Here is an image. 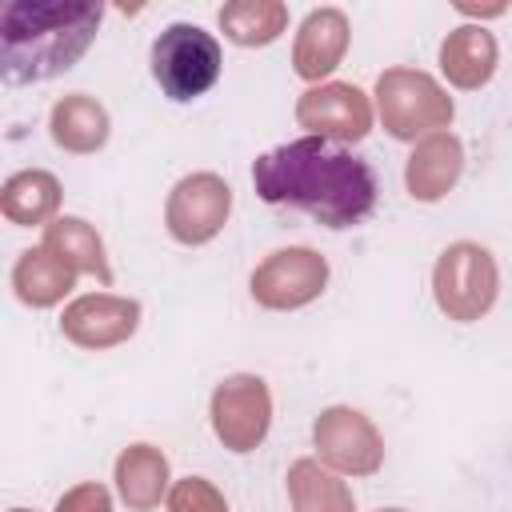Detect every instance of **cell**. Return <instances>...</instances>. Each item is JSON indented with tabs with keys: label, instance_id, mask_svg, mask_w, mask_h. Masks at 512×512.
I'll list each match as a JSON object with an SVG mask.
<instances>
[{
	"label": "cell",
	"instance_id": "1",
	"mask_svg": "<svg viewBox=\"0 0 512 512\" xmlns=\"http://www.w3.org/2000/svg\"><path fill=\"white\" fill-rule=\"evenodd\" d=\"M252 184L264 204L296 208L320 228H356L376 212V168L344 144L300 136L256 156Z\"/></svg>",
	"mask_w": 512,
	"mask_h": 512
},
{
	"label": "cell",
	"instance_id": "2",
	"mask_svg": "<svg viewBox=\"0 0 512 512\" xmlns=\"http://www.w3.org/2000/svg\"><path fill=\"white\" fill-rule=\"evenodd\" d=\"M104 20L100 0H8L0 8V76L40 84L76 68Z\"/></svg>",
	"mask_w": 512,
	"mask_h": 512
},
{
	"label": "cell",
	"instance_id": "3",
	"mask_svg": "<svg viewBox=\"0 0 512 512\" xmlns=\"http://www.w3.org/2000/svg\"><path fill=\"white\" fill-rule=\"evenodd\" d=\"M376 116L392 140H424L432 132H448L456 108L444 84L420 68H384L376 76Z\"/></svg>",
	"mask_w": 512,
	"mask_h": 512
},
{
	"label": "cell",
	"instance_id": "4",
	"mask_svg": "<svg viewBox=\"0 0 512 512\" xmlns=\"http://www.w3.org/2000/svg\"><path fill=\"white\" fill-rule=\"evenodd\" d=\"M432 296L448 320L472 324V320L488 316L500 296V268H496L492 252L476 240L448 244L432 268Z\"/></svg>",
	"mask_w": 512,
	"mask_h": 512
},
{
	"label": "cell",
	"instance_id": "5",
	"mask_svg": "<svg viewBox=\"0 0 512 512\" xmlns=\"http://www.w3.org/2000/svg\"><path fill=\"white\" fill-rule=\"evenodd\" d=\"M152 80L176 104L204 96L220 80V44L200 24H168L152 40Z\"/></svg>",
	"mask_w": 512,
	"mask_h": 512
},
{
	"label": "cell",
	"instance_id": "6",
	"mask_svg": "<svg viewBox=\"0 0 512 512\" xmlns=\"http://www.w3.org/2000/svg\"><path fill=\"white\" fill-rule=\"evenodd\" d=\"M212 432L228 452H256L272 428V392L260 376L236 372L212 388Z\"/></svg>",
	"mask_w": 512,
	"mask_h": 512
},
{
	"label": "cell",
	"instance_id": "7",
	"mask_svg": "<svg viewBox=\"0 0 512 512\" xmlns=\"http://www.w3.org/2000/svg\"><path fill=\"white\" fill-rule=\"evenodd\" d=\"M312 444L320 464H328L340 476H372L384 464V440L376 424L348 404H332L312 424Z\"/></svg>",
	"mask_w": 512,
	"mask_h": 512
},
{
	"label": "cell",
	"instance_id": "8",
	"mask_svg": "<svg viewBox=\"0 0 512 512\" xmlns=\"http://www.w3.org/2000/svg\"><path fill=\"white\" fill-rule=\"evenodd\" d=\"M248 288H252V300L260 308H272V312L304 308L328 288V260L304 244L280 248L256 264Z\"/></svg>",
	"mask_w": 512,
	"mask_h": 512
},
{
	"label": "cell",
	"instance_id": "9",
	"mask_svg": "<svg viewBox=\"0 0 512 512\" xmlns=\"http://www.w3.org/2000/svg\"><path fill=\"white\" fill-rule=\"evenodd\" d=\"M228 212H232L228 180L216 172H192L172 184L168 204H164V224L176 244L196 248V244H208L212 236H220V228L228 224Z\"/></svg>",
	"mask_w": 512,
	"mask_h": 512
},
{
	"label": "cell",
	"instance_id": "10",
	"mask_svg": "<svg viewBox=\"0 0 512 512\" xmlns=\"http://www.w3.org/2000/svg\"><path fill=\"white\" fill-rule=\"evenodd\" d=\"M296 124L308 128V136H320L332 144H356L372 132V100L356 84L324 80L300 92Z\"/></svg>",
	"mask_w": 512,
	"mask_h": 512
},
{
	"label": "cell",
	"instance_id": "11",
	"mask_svg": "<svg viewBox=\"0 0 512 512\" xmlns=\"http://www.w3.org/2000/svg\"><path fill=\"white\" fill-rule=\"evenodd\" d=\"M140 328V300L132 296H112V292H88L76 296L64 316H60V332L64 340H72L84 352H104L116 348L124 340H132Z\"/></svg>",
	"mask_w": 512,
	"mask_h": 512
},
{
	"label": "cell",
	"instance_id": "12",
	"mask_svg": "<svg viewBox=\"0 0 512 512\" xmlns=\"http://www.w3.org/2000/svg\"><path fill=\"white\" fill-rule=\"evenodd\" d=\"M348 36H352V24H348V16L340 8H312L300 20L296 44H292L296 76L308 80V84H324V76L344 60Z\"/></svg>",
	"mask_w": 512,
	"mask_h": 512
},
{
	"label": "cell",
	"instance_id": "13",
	"mask_svg": "<svg viewBox=\"0 0 512 512\" xmlns=\"http://www.w3.org/2000/svg\"><path fill=\"white\" fill-rule=\"evenodd\" d=\"M464 172V144L456 132H432L424 140H416L408 164H404V184L408 196L420 204H436L444 200L456 180Z\"/></svg>",
	"mask_w": 512,
	"mask_h": 512
},
{
	"label": "cell",
	"instance_id": "14",
	"mask_svg": "<svg viewBox=\"0 0 512 512\" xmlns=\"http://www.w3.org/2000/svg\"><path fill=\"white\" fill-rule=\"evenodd\" d=\"M496 60H500L496 36L484 24H460L440 44V72L448 76L452 88H464V92L484 88L496 72Z\"/></svg>",
	"mask_w": 512,
	"mask_h": 512
},
{
	"label": "cell",
	"instance_id": "15",
	"mask_svg": "<svg viewBox=\"0 0 512 512\" xmlns=\"http://www.w3.org/2000/svg\"><path fill=\"white\" fill-rule=\"evenodd\" d=\"M48 132L56 140V148L72 152V156H88V152H100L108 144V132H112V120H108V108L88 96V92H68L52 104L48 112Z\"/></svg>",
	"mask_w": 512,
	"mask_h": 512
},
{
	"label": "cell",
	"instance_id": "16",
	"mask_svg": "<svg viewBox=\"0 0 512 512\" xmlns=\"http://www.w3.org/2000/svg\"><path fill=\"white\" fill-rule=\"evenodd\" d=\"M116 492L128 504V512H152L172 492L168 456L156 444H128L116 456Z\"/></svg>",
	"mask_w": 512,
	"mask_h": 512
},
{
	"label": "cell",
	"instance_id": "17",
	"mask_svg": "<svg viewBox=\"0 0 512 512\" xmlns=\"http://www.w3.org/2000/svg\"><path fill=\"white\" fill-rule=\"evenodd\" d=\"M12 288H16L20 304H28V308H52V304H60L76 288V272L56 252H48L40 244V248H28V252L16 256V264H12Z\"/></svg>",
	"mask_w": 512,
	"mask_h": 512
},
{
	"label": "cell",
	"instance_id": "18",
	"mask_svg": "<svg viewBox=\"0 0 512 512\" xmlns=\"http://www.w3.org/2000/svg\"><path fill=\"white\" fill-rule=\"evenodd\" d=\"M60 180L44 168H24V172H12L0 188V212L20 224V228H32V224H52L56 220V208H60Z\"/></svg>",
	"mask_w": 512,
	"mask_h": 512
},
{
	"label": "cell",
	"instance_id": "19",
	"mask_svg": "<svg viewBox=\"0 0 512 512\" xmlns=\"http://www.w3.org/2000/svg\"><path fill=\"white\" fill-rule=\"evenodd\" d=\"M44 248L56 252L76 276L84 272V276L100 280L104 288L112 284V264L104 256V240H100V232L88 220H80V216H56L44 228Z\"/></svg>",
	"mask_w": 512,
	"mask_h": 512
},
{
	"label": "cell",
	"instance_id": "20",
	"mask_svg": "<svg viewBox=\"0 0 512 512\" xmlns=\"http://www.w3.org/2000/svg\"><path fill=\"white\" fill-rule=\"evenodd\" d=\"M288 500H292V512H356L352 488L340 480V472H332L328 464H320L312 456L292 460Z\"/></svg>",
	"mask_w": 512,
	"mask_h": 512
},
{
	"label": "cell",
	"instance_id": "21",
	"mask_svg": "<svg viewBox=\"0 0 512 512\" xmlns=\"http://www.w3.org/2000/svg\"><path fill=\"white\" fill-rule=\"evenodd\" d=\"M224 36L240 48H264L288 28V4L280 0H228L216 12Z\"/></svg>",
	"mask_w": 512,
	"mask_h": 512
},
{
	"label": "cell",
	"instance_id": "22",
	"mask_svg": "<svg viewBox=\"0 0 512 512\" xmlns=\"http://www.w3.org/2000/svg\"><path fill=\"white\" fill-rule=\"evenodd\" d=\"M164 504H168V512H228L224 492H220L212 480H204V476H184V480H176Z\"/></svg>",
	"mask_w": 512,
	"mask_h": 512
},
{
	"label": "cell",
	"instance_id": "23",
	"mask_svg": "<svg viewBox=\"0 0 512 512\" xmlns=\"http://www.w3.org/2000/svg\"><path fill=\"white\" fill-rule=\"evenodd\" d=\"M56 512H112V496H108L104 484L88 480V484L68 488V492L56 500Z\"/></svg>",
	"mask_w": 512,
	"mask_h": 512
},
{
	"label": "cell",
	"instance_id": "24",
	"mask_svg": "<svg viewBox=\"0 0 512 512\" xmlns=\"http://www.w3.org/2000/svg\"><path fill=\"white\" fill-rule=\"evenodd\" d=\"M456 8L468 12V16H500L504 12V4H468V0H460Z\"/></svg>",
	"mask_w": 512,
	"mask_h": 512
},
{
	"label": "cell",
	"instance_id": "25",
	"mask_svg": "<svg viewBox=\"0 0 512 512\" xmlns=\"http://www.w3.org/2000/svg\"><path fill=\"white\" fill-rule=\"evenodd\" d=\"M380 512H404V508H380Z\"/></svg>",
	"mask_w": 512,
	"mask_h": 512
},
{
	"label": "cell",
	"instance_id": "26",
	"mask_svg": "<svg viewBox=\"0 0 512 512\" xmlns=\"http://www.w3.org/2000/svg\"><path fill=\"white\" fill-rule=\"evenodd\" d=\"M12 512H32V508H12Z\"/></svg>",
	"mask_w": 512,
	"mask_h": 512
}]
</instances>
